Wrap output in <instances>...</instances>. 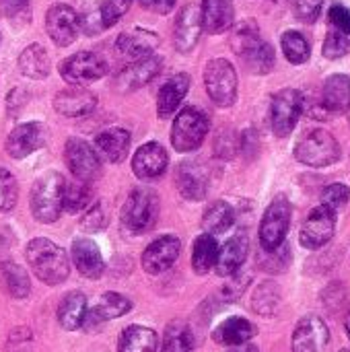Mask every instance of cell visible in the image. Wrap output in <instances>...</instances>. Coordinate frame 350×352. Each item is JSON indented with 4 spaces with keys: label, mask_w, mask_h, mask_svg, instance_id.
I'll list each match as a JSON object with an SVG mask.
<instances>
[{
    "label": "cell",
    "mask_w": 350,
    "mask_h": 352,
    "mask_svg": "<svg viewBox=\"0 0 350 352\" xmlns=\"http://www.w3.org/2000/svg\"><path fill=\"white\" fill-rule=\"evenodd\" d=\"M25 258L31 266V270L35 272V276L50 287L62 285L68 274H70V262H68V254L54 241L37 237L31 239L27 243L25 250Z\"/></svg>",
    "instance_id": "6da1fadb"
},
{
    "label": "cell",
    "mask_w": 350,
    "mask_h": 352,
    "mask_svg": "<svg viewBox=\"0 0 350 352\" xmlns=\"http://www.w3.org/2000/svg\"><path fill=\"white\" fill-rule=\"evenodd\" d=\"M231 47L241 58L245 68L254 74H268L274 68V50L268 41L260 37L258 25L254 21H245L235 27Z\"/></svg>",
    "instance_id": "7a4b0ae2"
},
{
    "label": "cell",
    "mask_w": 350,
    "mask_h": 352,
    "mask_svg": "<svg viewBox=\"0 0 350 352\" xmlns=\"http://www.w3.org/2000/svg\"><path fill=\"white\" fill-rule=\"evenodd\" d=\"M122 225L132 235L149 233L159 219V196L153 188H134L122 206Z\"/></svg>",
    "instance_id": "3957f363"
},
{
    "label": "cell",
    "mask_w": 350,
    "mask_h": 352,
    "mask_svg": "<svg viewBox=\"0 0 350 352\" xmlns=\"http://www.w3.org/2000/svg\"><path fill=\"white\" fill-rule=\"evenodd\" d=\"M64 188L66 179L52 171L41 175L31 188V212L35 221L50 225L56 223L64 210Z\"/></svg>",
    "instance_id": "277c9868"
},
{
    "label": "cell",
    "mask_w": 350,
    "mask_h": 352,
    "mask_svg": "<svg viewBox=\"0 0 350 352\" xmlns=\"http://www.w3.org/2000/svg\"><path fill=\"white\" fill-rule=\"evenodd\" d=\"M208 128H210V122L202 109L194 105L184 107L173 120V128H171L173 148L177 153H192L200 148V144L204 142L208 134Z\"/></svg>",
    "instance_id": "5b68a950"
},
{
    "label": "cell",
    "mask_w": 350,
    "mask_h": 352,
    "mask_svg": "<svg viewBox=\"0 0 350 352\" xmlns=\"http://www.w3.org/2000/svg\"><path fill=\"white\" fill-rule=\"evenodd\" d=\"M295 157L307 167H328L340 159V144L330 132L311 130L295 144Z\"/></svg>",
    "instance_id": "8992f818"
},
{
    "label": "cell",
    "mask_w": 350,
    "mask_h": 352,
    "mask_svg": "<svg viewBox=\"0 0 350 352\" xmlns=\"http://www.w3.org/2000/svg\"><path fill=\"white\" fill-rule=\"evenodd\" d=\"M204 87L219 107H231L237 99V72L225 58H215L204 68Z\"/></svg>",
    "instance_id": "52a82bcc"
},
{
    "label": "cell",
    "mask_w": 350,
    "mask_h": 352,
    "mask_svg": "<svg viewBox=\"0 0 350 352\" xmlns=\"http://www.w3.org/2000/svg\"><path fill=\"white\" fill-rule=\"evenodd\" d=\"M291 202L283 194L268 204L260 223V245L264 252H274L285 243L291 227Z\"/></svg>",
    "instance_id": "ba28073f"
},
{
    "label": "cell",
    "mask_w": 350,
    "mask_h": 352,
    "mask_svg": "<svg viewBox=\"0 0 350 352\" xmlns=\"http://www.w3.org/2000/svg\"><path fill=\"white\" fill-rule=\"evenodd\" d=\"M303 109H305V97L301 91L297 89L278 91L272 97V107H270V124L274 134L278 138L289 136L295 130Z\"/></svg>",
    "instance_id": "9c48e42d"
},
{
    "label": "cell",
    "mask_w": 350,
    "mask_h": 352,
    "mask_svg": "<svg viewBox=\"0 0 350 352\" xmlns=\"http://www.w3.org/2000/svg\"><path fill=\"white\" fill-rule=\"evenodd\" d=\"M60 76L72 85V87H78V85H87V82H93V80H99L101 76L107 74V62L97 56L95 52H78L66 60L60 62Z\"/></svg>",
    "instance_id": "30bf717a"
},
{
    "label": "cell",
    "mask_w": 350,
    "mask_h": 352,
    "mask_svg": "<svg viewBox=\"0 0 350 352\" xmlns=\"http://www.w3.org/2000/svg\"><path fill=\"white\" fill-rule=\"evenodd\" d=\"M64 159L68 169L78 182L91 184L101 175V159L97 151L83 138H68L64 146Z\"/></svg>",
    "instance_id": "8fae6325"
},
{
    "label": "cell",
    "mask_w": 350,
    "mask_h": 352,
    "mask_svg": "<svg viewBox=\"0 0 350 352\" xmlns=\"http://www.w3.org/2000/svg\"><path fill=\"white\" fill-rule=\"evenodd\" d=\"M336 231V210L328 208L326 204H320L311 210L307 221L301 227L299 241L307 250H320L324 248Z\"/></svg>",
    "instance_id": "7c38bea8"
},
{
    "label": "cell",
    "mask_w": 350,
    "mask_h": 352,
    "mask_svg": "<svg viewBox=\"0 0 350 352\" xmlns=\"http://www.w3.org/2000/svg\"><path fill=\"white\" fill-rule=\"evenodd\" d=\"M45 31L56 45L66 47L76 39L80 31V16L72 6L58 2L45 14Z\"/></svg>",
    "instance_id": "4fadbf2b"
},
{
    "label": "cell",
    "mask_w": 350,
    "mask_h": 352,
    "mask_svg": "<svg viewBox=\"0 0 350 352\" xmlns=\"http://www.w3.org/2000/svg\"><path fill=\"white\" fill-rule=\"evenodd\" d=\"M161 58L151 54L146 58H140V60H134L132 64H128L126 68H122L113 80L116 89L120 93H132L144 85H149L161 70Z\"/></svg>",
    "instance_id": "5bb4252c"
},
{
    "label": "cell",
    "mask_w": 350,
    "mask_h": 352,
    "mask_svg": "<svg viewBox=\"0 0 350 352\" xmlns=\"http://www.w3.org/2000/svg\"><path fill=\"white\" fill-rule=\"evenodd\" d=\"M330 344V330L318 316L303 318L293 332V352H326Z\"/></svg>",
    "instance_id": "9a60e30c"
},
{
    "label": "cell",
    "mask_w": 350,
    "mask_h": 352,
    "mask_svg": "<svg viewBox=\"0 0 350 352\" xmlns=\"http://www.w3.org/2000/svg\"><path fill=\"white\" fill-rule=\"evenodd\" d=\"M202 33V14H200V6L196 2H188L175 19V27H173V43L175 50L182 54H188L196 47L198 39Z\"/></svg>",
    "instance_id": "2e32d148"
},
{
    "label": "cell",
    "mask_w": 350,
    "mask_h": 352,
    "mask_svg": "<svg viewBox=\"0 0 350 352\" xmlns=\"http://www.w3.org/2000/svg\"><path fill=\"white\" fill-rule=\"evenodd\" d=\"M182 241L175 235H163L155 239L142 254V268L149 274H163L167 272L175 260L179 258Z\"/></svg>",
    "instance_id": "e0dca14e"
},
{
    "label": "cell",
    "mask_w": 350,
    "mask_h": 352,
    "mask_svg": "<svg viewBox=\"0 0 350 352\" xmlns=\"http://www.w3.org/2000/svg\"><path fill=\"white\" fill-rule=\"evenodd\" d=\"M169 157L159 142H146L136 148L132 159V171L138 179H157L167 171Z\"/></svg>",
    "instance_id": "ac0fdd59"
},
{
    "label": "cell",
    "mask_w": 350,
    "mask_h": 352,
    "mask_svg": "<svg viewBox=\"0 0 350 352\" xmlns=\"http://www.w3.org/2000/svg\"><path fill=\"white\" fill-rule=\"evenodd\" d=\"M175 186H177V192L186 200L200 202V200H204V196L208 192V173L196 161L179 163L177 171H175Z\"/></svg>",
    "instance_id": "d6986e66"
},
{
    "label": "cell",
    "mask_w": 350,
    "mask_h": 352,
    "mask_svg": "<svg viewBox=\"0 0 350 352\" xmlns=\"http://www.w3.org/2000/svg\"><path fill=\"white\" fill-rule=\"evenodd\" d=\"M43 142H45V132L41 124L37 122L19 124L6 138V153L12 159H25L37 148H41Z\"/></svg>",
    "instance_id": "ffe728a7"
},
{
    "label": "cell",
    "mask_w": 350,
    "mask_h": 352,
    "mask_svg": "<svg viewBox=\"0 0 350 352\" xmlns=\"http://www.w3.org/2000/svg\"><path fill=\"white\" fill-rule=\"evenodd\" d=\"M130 4L132 0H103L95 10L85 14V19L80 21L83 31L89 35H95L99 31L113 27L130 10Z\"/></svg>",
    "instance_id": "44dd1931"
},
{
    "label": "cell",
    "mask_w": 350,
    "mask_h": 352,
    "mask_svg": "<svg viewBox=\"0 0 350 352\" xmlns=\"http://www.w3.org/2000/svg\"><path fill=\"white\" fill-rule=\"evenodd\" d=\"M159 41L161 39H159V35L155 31L134 27V29H128V31L118 35L116 47H118V52L122 56H126L130 60H140V58L151 56L157 50Z\"/></svg>",
    "instance_id": "7402d4cb"
},
{
    "label": "cell",
    "mask_w": 350,
    "mask_h": 352,
    "mask_svg": "<svg viewBox=\"0 0 350 352\" xmlns=\"http://www.w3.org/2000/svg\"><path fill=\"white\" fill-rule=\"evenodd\" d=\"M70 254H72L74 266L78 268V272L83 276H87L91 280H97L105 272V262H103L101 250H99V245L95 241L87 239V237H78V239L72 241Z\"/></svg>",
    "instance_id": "603a6c76"
},
{
    "label": "cell",
    "mask_w": 350,
    "mask_h": 352,
    "mask_svg": "<svg viewBox=\"0 0 350 352\" xmlns=\"http://www.w3.org/2000/svg\"><path fill=\"white\" fill-rule=\"evenodd\" d=\"M250 252V239L245 233L233 235L223 248H219V258H217V274L219 276H235L239 268L243 266L245 258Z\"/></svg>",
    "instance_id": "cb8c5ba5"
},
{
    "label": "cell",
    "mask_w": 350,
    "mask_h": 352,
    "mask_svg": "<svg viewBox=\"0 0 350 352\" xmlns=\"http://www.w3.org/2000/svg\"><path fill=\"white\" fill-rule=\"evenodd\" d=\"M130 132L124 128H109L95 136V151L99 159H105L107 163H122L130 151Z\"/></svg>",
    "instance_id": "d4e9b609"
},
{
    "label": "cell",
    "mask_w": 350,
    "mask_h": 352,
    "mask_svg": "<svg viewBox=\"0 0 350 352\" xmlns=\"http://www.w3.org/2000/svg\"><path fill=\"white\" fill-rule=\"evenodd\" d=\"M54 107L68 118H80L91 113L97 107V97L87 91V89H76V87H68L64 91H60L54 99Z\"/></svg>",
    "instance_id": "484cf974"
},
{
    "label": "cell",
    "mask_w": 350,
    "mask_h": 352,
    "mask_svg": "<svg viewBox=\"0 0 350 352\" xmlns=\"http://www.w3.org/2000/svg\"><path fill=\"white\" fill-rule=\"evenodd\" d=\"M188 91H190V74H186V72L173 74L159 89V95H157V113H159V118L161 120L169 118L179 107V103L184 101Z\"/></svg>",
    "instance_id": "4316f807"
},
{
    "label": "cell",
    "mask_w": 350,
    "mask_h": 352,
    "mask_svg": "<svg viewBox=\"0 0 350 352\" xmlns=\"http://www.w3.org/2000/svg\"><path fill=\"white\" fill-rule=\"evenodd\" d=\"M256 334H258V330L250 320L235 316V318H227L225 322H221L215 328L212 338L221 346H237V344L250 342Z\"/></svg>",
    "instance_id": "83f0119b"
},
{
    "label": "cell",
    "mask_w": 350,
    "mask_h": 352,
    "mask_svg": "<svg viewBox=\"0 0 350 352\" xmlns=\"http://www.w3.org/2000/svg\"><path fill=\"white\" fill-rule=\"evenodd\" d=\"M202 14V27L208 33H225L235 19L233 0H202L200 6Z\"/></svg>",
    "instance_id": "f1b7e54d"
},
{
    "label": "cell",
    "mask_w": 350,
    "mask_h": 352,
    "mask_svg": "<svg viewBox=\"0 0 350 352\" xmlns=\"http://www.w3.org/2000/svg\"><path fill=\"white\" fill-rule=\"evenodd\" d=\"M322 105L332 113H347L350 109V76L332 74L324 82Z\"/></svg>",
    "instance_id": "f546056e"
},
{
    "label": "cell",
    "mask_w": 350,
    "mask_h": 352,
    "mask_svg": "<svg viewBox=\"0 0 350 352\" xmlns=\"http://www.w3.org/2000/svg\"><path fill=\"white\" fill-rule=\"evenodd\" d=\"M87 320V297L80 291L68 293L58 307V322L64 330L74 332Z\"/></svg>",
    "instance_id": "4dcf8cb0"
},
{
    "label": "cell",
    "mask_w": 350,
    "mask_h": 352,
    "mask_svg": "<svg viewBox=\"0 0 350 352\" xmlns=\"http://www.w3.org/2000/svg\"><path fill=\"white\" fill-rule=\"evenodd\" d=\"M159 338L155 330L144 326H128L120 340H118V352H157Z\"/></svg>",
    "instance_id": "1f68e13d"
},
{
    "label": "cell",
    "mask_w": 350,
    "mask_h": 352,
    "mask_svg": "<svg viewBox=\"0 0 350 352\" xmlns=\"http://www.w3.org/2000/svg\"><path fill=\"white\" fill-rule=\"evenodd\" d=\"M19 70L27 78H35V80L45 78L50 74V70H52V62H50L47 52L39 43L27 45L19 56Z\"/></svg>",
    "instance_id": "d6a6232c"
},
{
    "label": "cell",
    "mask_w": 350,
    "mask_h": 352,
    "mask_svg": "<svg viewBox=\"0 0 350 352\" xmlns=\"http://www.w3.org/2000/svg\"><path fill=\"white\" fill-rule=\"evenodd\" d=\"M194 349H196V336L188 322L175 320L165 328L161 352H194Z\"/></svg>",
    "instance_id": "836d02e7"
},
{
    "label": "cell",
    "mask_w": 350,
    "mask_h": 352,
    "mask_svg": "<svg viewBox=\"0 0 350 352\" xmlns=\"http://www.w3.org/2000/svg\"><path fill=\"white\" fill-rule=\"evenodd\" d=\"M233 223H235V210L225 200L212 202L204 210V217H202V229L210 235H221V233L229 231Z\"/></svg>",
    "instance_id": "e575fe53"
},
{
    "label": "cell",
    "mask_w": 350,
    "mask_h": 352,
    "mask_svg": "<svg viewBox=\"0 0 350 352\" xmlns=\"http://www.w3.org/2000/svg\"><path fill=\"white\" fill-rule=\"evenodd\" d=\"M219 258V243L215 239V235L204 233L194 241L192 248V268L196 274H208Z\"/></svg>",
    "instance_id": "d590c367"
},
{
    "label": "cell",
    "mask_w": 350,
    "mask_h": 352,
    "mask_svg": "<svg viewBox=\"0 0 350 352\" xmlns=\"http://www.w3.org/2000/svg\"><path fill=\"white\" fill-rule=\"evenodd\" d=\"M0 283L14 299H25L31 293V283L27 272L14 262H0Z\"/></svg>",
    "instance_id": "8d00e7d4"
},
{
    "label": "cell",
    "mask_w": 350,
    "mask_h": 352,
    "mask_svg": "<svg viewBox=\"0 0 350 352\" xmlns=\"http://www.w3.org/2000/svg\"><path fill=\"white\" fill-rule=\"evenodd\" d=\"M130 309H132V301L128 297H124L120 293H105V295H101L99 303L93 307L91 318L95 322H109V320L126 316Z\"/></svg>",
    "instance_id": "74e56055"
},
{
    "label": "cell",
    "mask_w": 350,
    "mask_h": 352,
    "mask_svg": "<svg viewBox=\"0 0 350 352\" xmlns=\"http://www.w3.org/2000/svg\"><path fill=\"white\" fill-rule=\"evenodd\" d=\"M281 43H283V52H285V56H287V60L291 64H305L309 60L311 47H309V41L305 39L303 33L285 31Z\"/></svg>",
    "instance_id": "f35d334b"
},
{
    "label": "cell",
    "mask_w": 350,
    "mask_h": 352,
    "mask_svg": "<svg viewBox=\"0 0 350 352\" xmlns=\"http://www.w3.org/2000/svg\"><path fill=\"white\" fill-rule=\"evenodd\" d=\"M281 305V291L274 283H262L254 293V309L260 316H274Z\"/></svg>",
    "instance_id": "ab89813d"
},
{
    "label": "cell",
    "mask_w": 350,
    "mask_h": 352,
    "mask_svg": "<svg viewBox=\"0 0 350 352\" xmlns=\"http://www.w3.org/2000/svg\"><path fill=\"white\" fill-rule=\"evenodd\" d=\"M91 200V186L85 182H72L66 184L64 188V210L68 212H78L83 210Z\"/></svg>",
    "instance_id": "60d3db41"
},
{
    "label": "cell",
    "mask_w": 350,
    "mask_h": 352,
    "mask_svg": "<svg viewBox=\"0 0 350 352\" xmlns=\"http://www.w3.org/2000/svg\"><path fill=\"white\" fill-rule=\"evenodd\" d=\"M17 198H19V186L14 175L8 169L0 167V212L14 208Z\"/></svg>",
    "instance_id": "b9f144b4"
},
{
    "label": "cell",
    "mask_w": 350,
    "mask_h": 352,
    "mask_svg": "<svg viewBox=\"0 0 350 352\" xmlns=\"http://www.w3.org/2000/svg\"><path fill=\"white\" fill-rule=\"evenodd\" d=\"M328 29L340 35H350V8L342 2H334L328 10Z\"/></svg>",
    "instance_id": "7bdbcfd3"
},
{
    "label": "cell",
    "mask_w": 350,
    "mask_h": 352,
    "mask_svg": "<svg viewBox=\"0 0 350 352\" xmlns=\"http://www.w3.org/2000/svg\"><path fill=\"white\" fill-rule=\"evenodd\" d=\"M347 54H350V35H340L328 29L326 41H324V56L328 60H336Z\"/></svg>",
    "instance_id": "ee69618b"
},
{
    "label": "cell",
    "mask_w": 350,
    "mask_h": 352,
    "mask_svg": "<svg viewBox=\"0 0 350 352\" xmlns=\"http://www.w3.org/2000/svg\"><path fill=\"white\" fill-rule=\"evenodd\" d=\"M107 208H105V204L103 202H95L87 212H85V217H83V221H80V227L83 229H87V231H91V233H97V231H101V229H105L107 227Z\"/></svg>",
    "instance_id": "f6af8a7d"
},
{
    "label": "cell",
    "mask_w": 350,
    "mask_h": 352,
    "mask_svg": "<svg viewBox=\"0 0 350 352\" xmlns=\"http://www.w3.org/2000/svg\"><path fill=\"white\" fill-rule=\"evenodd\" d=\"M350 200V190L349 186H344V184H332V186H328L326 190H324V194H322V204H326L328 208H332V210H340L342 206H347Z\"/></svg>",
    "instance_id": "bcb514c9"
},
{
    "label": "cell",
    "mask_w": 350,
    "mask_h": 352,
    "mask_svg": "<svg viewBox=\"0 0 350 352\" xmlns=\"http://www.w3.org/2000/svg\"><path fill=\"white\" fill-rule=\"evenodd\" d=\"M324 0H295V14L303 23H316L322 14Z\"/></svg>",
    "instance_id": "7dc6e473"
},
{
    "label": "cell",
    "mask_w": 350,
    "mask_h": 352,
    "mask_svg": "<svg viewBox=\"0 0 350 352\" xmlns=\"http://www.w3.org/2000/svg\"><path fill=\"white\" fill-rule=\"evenodd\" d=\"M215 153L221 159H233L237 153V136L231 130H221V134L215 140Z\"/></svg>",
    "instance_id": "c3c4849f"
},
{
    "label": "cell",
    "mask_w": 350,
    "mask_h": 352,
    "mask_svg": "<svg viewBox=\"0 0 350 352\" xmlns=\"http://www.w3.org/2000/svg\"><path fill=\"white\" fill-rule=\"evenodd\" d=\"M0 14L10 21L29 16V0H0Z\"/></svg>",
    "instance_id": "681fc988"
},
{
    "label": "cell",
    "mask_w": 350,
    "mask_h": 352,
    "mask_svg": "<svg viewBox=\"0 0 350 352\" xmlns=\"http://www.w3.org/2000/svg\"><path fill=\"white\" fill-rule=\"evenodd\" d=\"M248 283H250V276H243V278H235L233 283H229V285H225L223 287V297H225V301H237L239 297H241V293L245 291V287H248Z\"/></svg>",
    "instance_id": "f907efd6"
},
{
    "label": "cell",
    "mask_w": 350,
    "mask_h": 352,
    "mask_svg": "<svg viewBox=\"0 0 350 352\" xmlns=\"http://www.w3.org/2000/svg\"><path fill=\"white\" fill-rule=\"evenodd\" d=\"M177 0H138V4L146 10H153L157 14H167L173 10Z\"/></svg>",
    "instance_id": "816d5d0a"
},
{
    "label": "cell",
    "mask_w": 350,
    "mask_h": 352,
    "mask_svg": "<svg viewBox=\"0 0 350 352\" xmlns=\"http://www.w3.org/2000/svg\"><path fill=\"white\" fill-rule=\"evenodd\" d=\"M229 352H258V346H254V344L245 342V344H237V346H231V351H229Z\"/></svg>",
    "instance_id": "f5cc1de1"
},
{
    "label": "cell",
    "mask_w": 350,
    "mask_h": 352,
    "mask_svg": "<svg viewBox=\"0 0 350 352\" xmlns=\"http://www.w3.org/2000/svg\"><path fill=\"white\" fill-rule=\"evenodd\" d=\"M344 330H347V334H349L350 338V314L347 316V320H344Z\"/></svg>",
    "instance_id": "db71d44e"
},
{
    "label": "cell",
    "mask_w": 350,
    "mask_h": 352,
    "mask_svg": "<svg viewBox=\"0 0 350 352\" xmlns=\"http://www.w3.org/2000/svg\"><path fill=\"white\" fill-rule=\"evenodd\" d=\"M340 352H350V349H344V351H340Z\"/></svg>",
    "instance_id": "11a10c76"
}]
</instances>
